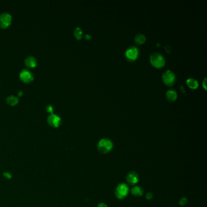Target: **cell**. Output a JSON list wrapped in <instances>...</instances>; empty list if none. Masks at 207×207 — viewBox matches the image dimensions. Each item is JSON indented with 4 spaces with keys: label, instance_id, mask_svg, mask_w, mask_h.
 Masks as SVG:
<instances>
[{
    "label": "cell",
    "instance_id": "obj_1",
    "mask_svg": "<svg viewBox=\"0 0 207 207\" xmlns=\"http://www.w3.org/2000/svg\"><path fill=\"white\" fill-rule=\"evenodd\" d=\"M97 148L100 153L108 154L112 149L113 144L112 141L109 138H102L98 141Z\"/></svg>",
    "mask_w": 207,
    "mask_h": 207
},
{
    "label": "cell",
    "instance_id": "obj_2",
    "mask_svg": "<svg viewBox=\"0 0 207 207\" xmlns=\"http://www.w3.org/2000/svg\"><path fill=\"white\" fill-rule=\"evenodd\" d=\"M150 63L152 65L156 68H161L165 66V59L163 55L159 53H152L149 57Z\"/></svg>",
    "mask_w": 207,
    "mask_h": 207
},
{
    "label": "cell",
    "instance_id": "obj_3",
    "mask_svg": "<svg viewBox=\"0 0 207 207\" xmlns=\"http://www.w3.org/2000/svg\"><path fill=\"white\" fill-rule=\"evenodd\" d=\"M129 192V189L128 186L125 184H120L115 190V195L116 198L119 199H123L125 198Z\"/></svg>",
    "mask_w": 207,
    "mask_h": 207
},
{
    "label": "cell",
    "instance_id": "obj_4",
    "mask_svg": "<svg viewBox=\"0 0 207 207\" xmlns=\"http://www.w3.org/2000/svg\"><path fill=\"white\" fill-rule=\"evenodd\" d=\"M162 80L164 84H165L166 86H171L176 82V75L171 70H167L162 75Z\"/></svg>",
    "mask_w": 207,
    "mask_h": 207
},
{
    "label": "cell",
    "instance_id": "obj_5",
    "mask_svg": "<svg viewBox=\"0 0 207 207\" xmlns=\"http://www.w3.org/2000/svg\"><path fill=\"white\" fill-rule=\"evenodd\" d=\"M139 55V50L136 46H130L125 52V57L129 61H135Z\"/></svg>",
    "mask_w": 207,
    "mask_h": 207
},
{
    "label": "cell",
    "instance_id": "obj_6",
    "mask_svg": "<svg viewBox=\"0 0 207 207\" xmlns=\"http://www.w3.org/2000/svg\"><path fill=\"white\" fill-rule=\"evenodd\" d=\"M12 15L7 12H3L0 14V28H6L10 24Z\"/></svg>",
    "mask_w": 207,
    "mask_h": 207
},
{
    "label": "cell",
    "instance_id": "obj_7",
    "mask_svg": "<svg viewBox=\"0 0 207 207\" xmlns=\"http://www.w3.org/2000/svg\"><path fill=\"white\" fill-rule=\"evenodd\" d=\"M20 78L24 82L29 83L34 79V74L30 70L24 69L20 73Z\"/></svg>",
    "mask_w": 207,
    "mask_h": 207
},
{
    "label": "cell",
    "instance_id": "obj_8",
    "mask_svg": "<svg viewBox=\"0 0 207 207\" xmlns=\"http://www.w3.org/2000/svg\"><path fill=\"white\" fill-rule=\"evenodd\" d=\"M47 122L51 126H58L61 122V119L56 114L50 113L47 117Z\"/></svg>",
    "mask_w": 207,
    "mask_h": 207
},
{
    "label": "cell",
    "instance_id": "obj_9",
    "mask_svg": "<svg viewBox=\"0 0 207 207\" xmlns=\"http://www.w3.org/2000/svg\"><path fill=\"white\" fill-rule=\"evenodd\" d=\"M138 176L135 171L129 173L126 176L127 182L131 185H134L138 182Z\"/></svg>",
    "mask_w": 207,
    "mask_h": 207
},
{
    "label": "cell",
    "instance_id": "obj_10",
    "mask_svg": "<svg viewBox=\"0 0 207 207\" xmlns=\"http://www.w3.org/2000/svg\"><path fill=\"white\" fill-rule=\"evenodd\" d=\"M24 64H25L26 66L29 68H34L36 65L37 60L35 57L30 55V56H28L25 58Z\"/></svg>",
    "mask_w": 207,
    "mask_h": 207
},
{
    "label": "cell",
    "instance_id": "obj_11",
    "mask_svg": "<svg viewBox=\"0 0 207 207\" xmlns=\"http://www.w3.org/2000/svg\"><path fill=\"white\" fill-rule=\"evenodd\" d=\"M166 97L167 100L170 101V102H173L174 101L177 97V94L175 90L173 89H169L167 90L166 94Z\"/></svg>",
    "mask_w": 207,
    "mask_h": 207
},
{
    "label": "cell",
    "instance_id": "obj_12",
    "mask_svg": "<svg viewBox=\"0 0 207 207\" xmlns=\"http://www.w3.org/2000/svg\"><path fill=\"white\" fill-rule=\"evenodd\" d=\"M131 192L133 196L140 197L143 195L144 190L139 186H134L131 189Z\"/></svg>",
    "mask_w": 207,
    "mask_h": 207
},
{
    "label": "cell",
    "instance_id": "obj_13",
    "mask_svg": "<svg viewBox=\"0 0 207 207\" xmlns=\"http://www.w3.org/2000/svg\"><path fill=\"white\" fill-rule=\"evenodd\" d=\"M187 84L188 87L192 89H196L199 86V82L195 79L189 78L187 80Z\"/></svg>",
    "mask_w": 207,
    "mask_h": 207
},
{
    "label": "cell",
    "instance_id": "obj_14",
    "mask_svg": "<svg viewBox=\"0 0 207 207\" xmlns=\"http://www.w3.org/2000/svg\"><path fill=\"white\" fill-rule=\"evenodd\" d=\"M134 40L136 43H137V44H144L145 41H146V37L144 35L141 34H138L136 35Z\"/></svg>",
    "mask_w": 207,
    "mask_h": 207
},
{
    "label": "cell",
    "instance_id": "obj_15",
    "mask_svg": "<svg viewBox=\"0 0 207 207\" xmlns=\"http://www.w3.org/2000/svg\"><path fill=\"white\" fill-rule=\"evenodd\" d=\"M18 98L14 95H10L6 98V101L10 105H15L18 102Z\"/></svg>",
    "mask_w": 207,
    "mask_h": 207
},
{
    "label": "cell",
    "instance_id": "obj_16",
    "mask_svg": "<svg viewBox=\"0 0 207 207\" xmlns=\"http://www.w3.org/2000/svg\"><path fill=\"white\" fill-rule=\"evenodd\" d=\"M74 34L77 40H80L82 39L83 36V31L80 28L77 27L75 29L74 31Z\"/></svg>",
    "mask_w": 207,
    "mask_h": 207
},
{
    "label": "cell",
    "instance_id": "obj_17",
    "mask_svg": "<svg viewBox=\"0 0 207 207\" xmlns=\"http://www.w3.org/2000/svg\"><path fill=\"white\" fill-rule=\"evenodd\" d=\"M187 199L186 198H181V199L179 200V205L180 206H184L187 204Z\"/></svg>",
    "mask_w": 207,
    "mask_h": 207
},
{
    "label": "cell",
    "instance_id": "obj_18",
    "mask_svg": "<svg viewBox=\"0 0 207 207\" xmlns=\"http://www.w3.org/2000/svg\"><path fill=\"white\" fill-rule=\"evenodd\" d=\"M46 110L47 112H50V113H53L54 111V107L52 105H48L46 106Z\"/></svg>",
    "mask_w": 207,
    "mask_h": 207
},
{
    "label": "cell",
    "instance_id": "obj_19",
    "mask_svg": "<svg viewBox=\"0 0 207 207\" xmlns=\"http://www.w3.org/2000/svg\"><path fill=\"white\" fill-rule=\"evenodd\" d=\"M146 198L148 200L151 199L152 198V194L151 193V192H148L147 194V195H146Z\"/></svg>",
    "mask_w": 207,
    "mask_h": 207
},
{
    "label": "cell",
    "instance_id": "obj_20",
    "mask_svg": "<svg viewBox=\"0 0 207 207\" xmlns=\"http://www.w3.org/2000/svg\"><path fill=\"white\" fill-rule=\"evenodd\" d=\"M97 207H108V205L105 203H100Z\"/></svg>",
    "mask_w": 207,
    "mask_h": 207
},
{
    "label": "cell",
    "instance_id": "obj_21",
    "mask_svg": "<svg viewBox=\"0 0 207 207\" xmlns=\"http://www.w3.org/2000/svg\"><path fill=\"white\" fill-rule=\"evenodd\" d=\"M206 79L205 78V79L203 80V88L206 90Z\"/></svg>",
    "mask_w": 207,
    "mask_h": 207
},
{
    "label": "cell",
    "instance_id": "obj_22",
    "mask_svg": "<svg viewBox=\"0 0 207 207\" xmlns=\"http://www.w3.org/2000/svg\"><path fill=\"white\" fill-rule=\"evenodd\" d=\"M85 39H86V40H90V38H91V36L89 35V34H86L85 36Z\"/></svg>",
    "mask_w": 207,
    "mask_h": 207
},
{
    "label": "cell",
    "instance_id": "obj_23",
    "mask_svg": "<svg viewBox=\"0 0 207 207\" xmlns=\"http://www.w3.org/2000/svg\"><path fill=\"white\" fill-rule=\"evenodd\" d=\"M23 94V91L21 90H19V92H18V95H21Z\"/></svg>",
    "mask_w": 207,
    "mask_h": 207
}]
</instances>
